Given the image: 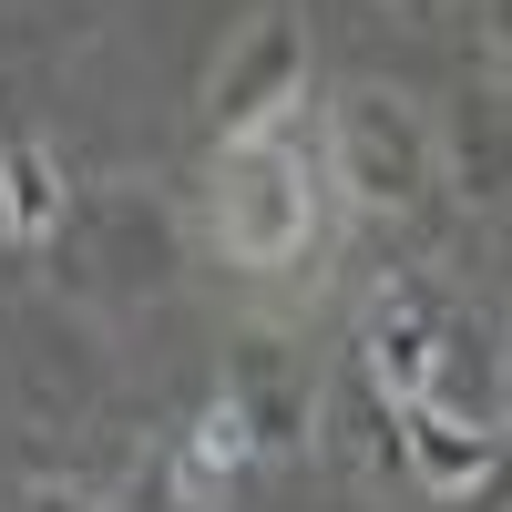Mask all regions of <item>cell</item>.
<instances>
[{"instance_id": "2", "label": "cell", "mask_w": 512, "mask_h": 512, "mask_svg": "<svg viewBox=\"0 0 512 512\" xmlns=\"http://www.w3.org/2000/svg\"><path fill=\"white\" fill-rule=\"evenodd\" d=\"M328 175L369 216H420L431 205V113L400 82H349L328 103Z\"/></svg>"}, {"instance_id": "12", "label": "cell", "mask_w": 512, "mask_h": 512, "mask_svg": "<svg viewBox=\"0 0 512 512\" xmlns=\"http://www.w3.org/2000/svg\"><path fill=\"white\" fill-rule=\"evenodd\" d=\"M390 11H410V21H441V11H451V0H390Z\"/></svg>"}, {"instance_id": "1", "label": "cell", "mask_w": 512, "mask_h": 512, "mask_svg": "<svg viewBox=\"0 0 512 512\" xmlns=\"http://www.w3.org/2000/svg\"><path fill=\"white\" fill-rule=\"evenodd\" d=\"M205 216H216V246L236 267H297V256H318V175H308L287 123L226 134L216 175H205Z\"/></svg>"}, {"instance_id": "11", "label": "cell", "mask_w": 512, "mask_h": 512, "mask_svg": "<svg viewBox=\"0 0 512 512\" xmlns=\"http://www.w3.org/2000/svg\"><path fill=\"white\" fill-rule=\"evenodd\" d=\"M11 512H103V502H93V492H72V482H31Z\"/></svg>"}, {"instance_id": "8", "label": "cell", "mask_w": 512, "mask_h": 512, "mask_svg": "<svg viewBox=\"0 0 512 512\" xmlns=\"http://www.w3.org/2000/svg\"><path fill=\"white\" fill-rule=\"evenodd\" d=\"M62 226V175L31 134H0V236L11 246H41Z\"/></svg>"}, {"instance_id": "4", "label": "cell", "mask_w": 512, "mask_h": 512, "mask_svg": "<svg viewBox=\"0 0 512 512\" xmlns=\"http://www.w3.org/2000/svg\"><path fill=\"white\" fill-rule=\"evenodd\" d=\"M297 93H308V31L287 11H256L205 82V113H216V134H256V123H287Z\"/></svg>"}, {"instance_id": "3", "label": "cell", "mask_w": 512, "mask_h": 512, "mask_svg": "<svg viewBox=\"0 0 512 512\" xmlns=\"http://www.w3.org/2000/svg\"><path fill=\"white\" fill-rule=\"evenodd\" d=\"M62 256V287L72 297H103V308H134V297L164 287L175 267V226H164V205L134 195V185H103V195H62V226L41 236Z\"/></svg>"}, {"instance_id": "5", "label": "cell", "mask_w": 512, "mask_h": 512, "mask_svg": "<svg viewBox=\"0 0 512 512\" xmlns=\"http://www.w3.org/2000/svg\"><path fill=\"white\" fill-rule=\"evenodd\" d=\"M226 410L246 420L256 451H308V431H318V379H308V359H297L287 338H236Z\"/></svg>"}, {"instance_id": "7", "label": "cell", "mask_w": 512, "mask_h": 512, "mask_svg": "<svg viewBox=\"0 0 512 512\" xmlns=\"http://www.w3.org/2000/svg\"><path fill=\"white\" fill-rule=\"evenodd\" d=\"M492 461H502V431H461V420H441L431 400H400V472H420L441 502L492 482Z\"/></svg>"}, {"instance_id": "9", "label": "cell", "mask_w": 512, "mask_h": 512, "mask_svg": "<svg viewBox=\"0 0 512 512\" xmlns=\"http://www.w3.org/2000/svg\"><path fill=\"white\" fill-rule=\"evenodd\" d=\"M123 512H226V472H205V461L185 451V431H175V441H154V451L134 461Z\"/></svg>"}, {"instance_id": "6", "label": "cell", "mask_w": 512, "mask_h": 512, "mask_svg": "<svg viewBox=\"0 0 512 512\" xmlns=\"http://www.w3.org/2000/svg\"><path fill=\"white\" fill-rule=\"evenodd\" d=\"M308 441H318L359 492H390V482H400V400L379 390L359 359L328 379V400H318V431H308Z\"/></svg>"}, {"instance_id": "13", "label": "cell", "mask_w": 512, "mask_h": 512, "mask_svg": "<svg viewBox=\"0 0 512 512\" xmlns=\"http://www.w3.org/2000/svg\"><path fill=\"white\" fill-rule=\"evenodd\" d=\"M62 11H93V0H62Z\"/></svg>"}, {"instance_id": "10", "label": "cell", "mask_w": 512, "mask_h": 512, "mask_svg": "<svg viewBox=\"0 0 512 512\" xmlns=\"http://www.w3.org/2000/svg\"><path fill=\"white\" fill-rule=\"evenodd\" d=\"M451 154H461V205H502V62L482 72V93L461 103V123H451Z\"/></svg>"}]
</instances>
